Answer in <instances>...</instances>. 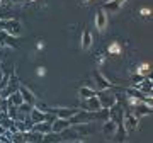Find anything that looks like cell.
<instances>
[{"label": "cell", "instance_id": "obj_1", "mask_svg": "<svg viewBox=\"0 0 153 143\" xmlns=\"http://www.w3.org/2000/svg\"><path fill=\"white\" fill-rule=\"evenodd\" d=\"M97 99L99 102H100V106L102 107H105V109H109V107H112V106L117 102V95H116L114 92H112V89H107V90H97Z\"/></svg>", "mask_w": 153, "mask_h": 143}, {"label": "cell", "instance_id": "obj_2", "mask_svg": "<svg viewBox=\"0 0 153 143\" xmlns=\"http://www.w3.org/2000/svg\"><path fill=\"white\" fill-rule=\"evenodd\" d=\"M55 118H56L55 114L43 112V111H39L38 107H33V109H31V112H29V119L33 121V124H36V123H43V121L53 123V119H55Z\"/></svg>", "mask_w": 153, "mask_h": 143}, {"label": "cell", "instance_id": "obj_3", "mask_svg": "<svg viewBox=\"0 0 153 143\" xmlns=\"http://www.w3.org/2000/svg\"><path fill=\"white\" fill-rule=\"evenodd\" d=\"M94 78H95V90H107V89H114V83L111 82L109 78L102 75L99 70L94 72Z\"/></svg>", "mask_w": 153, "mask_h": 143}, {"label": "cell", "instance_id": "obj_4", "mask_svg": "<svg viewBox=\"0 0 153 143\" xmlns=\"http://www.w3.org/2000/svg\"><path fill=\"white\" fill-rule=\"evenodd\" d=\"M4 33H7L9 36H14V38H19L22 34V26L17 19H9L5 21V26H4Z\"/></svg>", "mask_w": 153, "mask_h": 143}, {"label": "cell", "instance_id": "obj_5", "mask_svg": "<svg viewBox=\"0 0 153 143\" xmlns=\"http://www.w3.org/2000/svg\"><path fill=\"white\" fill-rule=\"evenodd\" d=\"M76 107H48L49 114H55L56 118H61V119H70L73 114H76Z\"/></svg>", "mask_w": 153, "mask_h": 143}, {"label": "cell", "instance_id": "obj_6", "mask_svg": "<svg viewBox=\"0 0 153 143\" xmlns=\"http://www.w3.org/2000/svg\"><path fill=\"white\" fill-rule=\"evenodd\" d=\"M138 123H140V118H136L131 111H129V112H124V118H123V126H124V130H126L128 135L136 130Z\"/></svg>", "mask_w": 153, "mask_h": 143}, {"label": "cell", "instance_id": "obj_7", "mask_svg": "<svg viewBox=\"0 0 153 143\" xmlns=\"http://www.w3.org/2000/svg\"><path fill=\"white\" fill-rule=\"evenodd\" d=\"M123 118H124V109L121 107L119 102H116L112 107H109V119L114 121L116 124H123Z\"/></svg>", "mask_w": 153, "mask_h": 143}, {"label": "cell", "instance_id": "obj_8", "mask_svg": "<svg viewBox=\"0 0 153 143\" xmlns=\"http://www.w3.org/2000/svg\"><path fill=\"white\" fill-rule=\"evenodd\" d=\"M19 92H21L22 101H24L26 104L34 106L36 102H38V97H36V94H34L33 90H31V89L27 87V85H24V83H21V87H19Z\"/></svg>", "mask_w": 153, "mask_h": 143}, {"label": "cell", "instance_id": "obj_9", "mask_svg": "<svg viewBox=\"0 0 153 143\" xmlns=\"http://www.w3.org/2000/svg\"><path fill=\"white\" fill-rule=\"evenodd\" d=\"M80 106H82V109H83V111H90V112L102 109V106H100V102H99L97 95H94V97H88V99H83Z\"/></svg>", "mask_w": 153, "mask_h": 143}, {"label": "cell", "instance_id": "obj_10", "mask_svg": "<svg viewBox=\"0 0 153 143\" xmlns=\"http://www.w3.org/2000/svg\"><path fill=\"white\" fill-rule=\"evenodd\" d=\"M152 87H153V82H152L150 77H145L141 82H138L136 85H133V89L140 90V92L145 94V95H152Z\"/></svg>", "mask_w": 153, "mask_h": 143}, {"label": "cell", "instance_id": "obj_11", "mask_svg": "<svg viewBox=\"0 0 153 143\" xmlns=\"http://www.w3.org/2000/svg\"><path fill=\"white\" fill-rule=\"evenodd\" d=\"M73 130L76 131L78 136H88V135H94L95 128H94L92 123H83V124H73Z\"/></svg>", "mask_w": 153, "mask_h": 143}, {"label": "cell", "instance_id": "obj_12", "mask_svg": "<svg viewBox=\"0 0 153 143\" xmlns=\"http://www.w3.org/2000/svg\"><path fill=\"white\" fill-rule=\"evenodd\" d=\"M131 112L136 116V118H143V116L152 114V106L145 104V102H140V104H136V106L131 107Z\"/></svg>", "mask_w": 153, "mask_h": 143}, {"label": "cell", "instance_id": "obj_13", "mask_svg": "<svg viewBox=\"0 0 153 143\" xmlns=\"http://www.w3.org/2000/svg\"><path fill=\"white\" fill-rule=\"evenodd\" d=\"M66 128H70V121L68 119H61V118H55L51 123V131L53 133H61Z\"/></svg>", "mask_w": 153, "mask_h": 143}, {"label": "cell", "instance_id": "obj_14", "mask_svg": "<svg viewBox=\"0 0 153 143\" xmlns=\"http://www.w3.org/2000/svg\"><path fill=\"white\" fill-rule=\"evenodd\" d=\"M95 28H97V31H104L107 28V14L102 9L97 10V14H95Z\"/></svg>", "mask_w": 153, "mask_h": 143}, {"label": "cell", "instance_id": "obj_15", "mask_svg": "<svg viewBox=\"0 0 153 143\" xmlns=\"http://www.w3.org/2000/svg\"><path fill=\"white\" fill-rule=\"evenodd\" d=\"M116 130H117V124H116L114 121H111V119L104 121V124H102V133H104V136L109 138V140H112Z\"/></svg>", "mask_w": 153, "mask_h": 143}, {"label": "cell", "instance_id": "obj_16", "mask_svg": "<svg viewBox=\"0 0 153 143\" xmlns=\"http://www.w3.org/2000/svg\"><path fill=\"white\" fill-rule=\"evenodd\" d=\"M24 135V143H41L43 142V135L38 131H24L22 133Z\"/></svg>", "mask_w": 153, "mask_h": 143}, {"label": "cell", "instance_id": "obj_17", "mask_svg": "<svg viewBox=\"0 0 153 143\" xmlns=\"http://www.w3.org/2000/svg\"><path fill=\"white\" fill-rule=\"evenodd\" d=\"M92 34H90V31L88 29H85L82 33V38H80V48H82L83 51L90 50V46H92Z\"/></svg>", "mask_w": 153, "mask_h": 143}, {"label": "cell", "instance_id": "obj_18", "mask_svg": "<svg viewBox=\"0 0 153 143\" xmlns=\"http://www.w3.org/2000/svg\"><path fill=\"white\" fill-rule=\"evenodd\" d=\"M112 140H114V143H126V140H128V133H126V130H124L123 124H117V130H116Z\"/></svg>", "mask_w": 153, "mask_h": 143}, {"label": "cell", "instance_id": "obj_19", "mask_svg": "<svg viewBox=\"0 0 153 143\" xmlns=\"http://www.w3.org/2000/svg\"><path fill=\"white\" fill-rule=\"evenodd\" d=\"M41 143H63V138H61L60 133L49 131V133H46V135H43V142Z\"/></svg>", "mask_w": 153, "mask_h": 143}, {"label": "cell", "instance_id": "obj_20", "mask_svg": "<svg viewBox=\"0 0 153 143\" xmlns=\"http://www.w3.org/2000/svg\"><path fill=\"white\" fill-rule=\"evenodd\" d=\"M97 94V90L94 87H88V85H83V87L78 89V95H80V99H88V97H94Z\"/></svg>", "mask_w": 153, "mask_h": 143}, {"label": "cell", "instance_id": "obj_21", "mask_svg": "<svg viewBox=\"0 0 153 143\" xmlns=\"http://www.w3.org/2000/svg\"><path fill=\"white\" fill-rule=\"evenodd\" d=\"M33 131H38V133H41V135H46V133L51 131V123L49 121L36 123V124H33Z\"/></svg>", "mask_w": 153, "mask_h": 143}, {"label": "cell", "instance_id": "obj_22", "mask_svg": "<svg viewBox=\"0 0 153 143\" xmlns=\"http://www.w3.org/2000/svg\"><path fill=\"white\" fill-rule=\"evenodd\" d=\"M7 102H9L10 106H16V107H19V106H21L22 102H24V101H22V95H21V92L17 90V92L10 94V95L7 97Z\"/></svg>", "mask_w": 153, "mask_h": 143}, {"label": "cell", "instance_id": "obj_23", "mask_svg": "<svg viewBox=\"0 0 153 143\" xmlns=\"http://www.w3.org/2000/svg\"><path fill=\"white\" fill-rule=\"evenodd\" d=\"M150 72H152L150 63H141V65L136 68V73L140 75V77H150Z\"/></svg>", "mask_w": 153, "mask_h": 143}, {"label": "cell", "instance_id": "obj_24", "mask_svg": "<svg viewBox=\"0 0 153 143\" xmlns=\"http://www.w3.org/2000/svg\"><path fill=\"white\" fill-rule=\"evenodd\" d=\"M121 5L116 2V0H109V2H104V7H102V10H111V12H116L119 10Z\"/></svg>", "mask_w": 153, "mask_h": 143}, {"label": "cell", "instance_id": "obj_25", "mask_svg": "<svg viewBox=\"0 0 153 143\" xmlns=\"http://www.w3.org/2000/svg\"><path fill=\"white\" fill-rule=\"evenodd\" d=\"M121 44L117 43V41H112V43L107 46V53H111V55H121Z\"/></svg>", "mask_w": 153, "mask_h": 143}, {"label": "cell", "instance_id": "obj_26", "mask_svg": "<svg viewBox=\"0 0 153 143\" xmlns=\"http://www.w3.org/2000/svg\"><path fill=\"white\" fill-rule=\"evenodd\" d=\"M10 142L12 143H24V135H22V131L12 133L10 135Z\"/></svg>", "mask_w": 153, "mask_h": 143}, {"label": "cell", "instance_id": "obj_27", "mask_svg": "<svg viewBox=\"0 0 153 143\" xmlns=\"http://www.w3.org/2000/svg\"><path fill=\"white\" fill-rule=\"evenodd\" d=\"M102 61H104V53H99V55H97V63L100 65Z\"/></svg>", "mask_w": 153, "mask_h": 143}, {"label": "cell", "instance_id": "obj_28", "mask_svg": "<svg viewBox=\"0 0 153 143\" xmlns=\"http://www.w3.org/2000/svg\"><path fill=\"white\" fill-rule=\"evenodd\" d=\"M36 72H38V75H44V73H46V68H44V66H39Z\"/></svg>", "mask_w": 153, "mask_h": 143}, {"label": "cell", "instance_id": "obj_29", "mask_svg": "<svg viewBox=\"0 0 153 143\" xmlns=\"http://www.w3.org/2000/svg\"><path fill=\"white\" fill-rule=\"evenodd\" d=\"M150 9H141V16H150Z\"/></svg>", "mask_w": 153, "mask_h": 143}, {"label": "cell", "instance_id": "obj_30", "mask_svg": "<svg viewBox=\"0 0 153 143\" xmlns=\"http://www.w3.org/2000/svg\"><path fill=\"white\" fill-rule=\"evenodd\" d=\"M4 75H5V72H4V68H2V65H0V82H2V78H4Z\"/></svg>", "mask_w": 153, "mask_h": 143}, {"label": "cell", "instance_id": "obj_31", "mask_svg": "<svg viewBox=\"0 0 153 143\" xmlns=\"http://www.w3.org/2000/svg\"><path fill=\"white\" fill-rule=\"evenodd\" d=\"M12 4H24V2H26V0H10Z\"/></svg>", "mask_w": 153, "mask_h": 143}, {"label": "cell", "instance_id": "obj_32", "mask_svg": "<svg viewBox=\"0 0 153 143\" xmlns=\"http://www.w3.org/2000/svg\"><path fill=\"white\" fill-rule=\"evenodd\" d=\"M116 2H117L119 5H124V4H126V2H128V0H116Z\"/></svg>", "mask_w": 153, "mask_h": 143}, {"label": "cell", "instance_id": "obj_33", "mask_svg": "<svg viewBox=\"0 0 153 143\" xmlns=\"http://www.w3.org/2000/svg\"><path fill=\"white\" fill-rule=\"evenodd\" d=\"M29 2H36V0H29Z\"/></svg>", "mask_w": 153, "mask_h": 143}, {"label": "cell", "instance_id": "obj_34", "mask_svg": "<svg viewBox=\"0 0 153 143\" xmlns=\"http://www.w3.org/2000/svg\"><path fill=\"white\" fill-rule=\"evenodd\" d=\"M85 2H92V0H85Z\"/></svg>", "mask_w": 153, "mask_h": 143}, {"label": "cell", "instance_id": "obj_35", "mask_svg": "<svg viewBox=\"0 0 153 143\" xmlns=\"http://www.w3.org/2000/svg\"><path fill=\"white\" fill-rule=\"evenodd\" d=\"M0 5H2V0H0Z\"/></svg>", "mask_w": 153, "mask_h": 143}, {"label": "cell", "instance_id": "obj_36", "mask_svg": "<svg viewBox=\"0 0 153 143\" xmlns=\"http://www.w3.org/2000/svg\"><path fill=\"white\" fill-rule=\"evenodd\" d=\"M0 48H2V44H0Z\"/></svg>", "mask_w": 153, "mask_h": 143}]
</instances>
